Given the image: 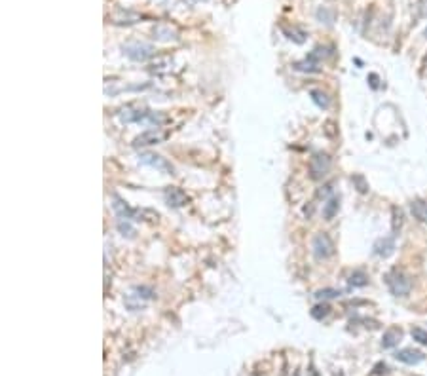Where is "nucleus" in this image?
I'll return each instance as SVG.
<instances>
[{"label":"nucleus","mask_w":427,"mask_h":376,"mask_svg":"<svg viewBox=\"0 0 427 376\" xmlns=\"http://www.w3.org/2000/svg\"><path fill=\"white\" fill-rule=\"evenodd\" d=\"M292 67L296 68V70H300V72H319L321 68H319V63H315V61H311V59H304V61H298V63H294Z\"/></svg>","instance_id":"nucleus-19"},{"label":"nucleus","mask_w":427,"mask_h":376,"mask_svg":"<svg viewBox=\"0 0 427 376\" xmlns=\"http://www.w3.org/2000/svg\"><path fill=\"white\" fill-rule=\"evenodd\" d=\"M190 2H200V0H190Z\"/></svg>","instance_id":"nucleus-31"},{"label":"nucleus","mask_w":427,"mask_h":376,"mask_svg":"<svg viewBox=\"0 0 427 376\" xmlns=\"http://www.w3.org/2000/svg\"><path fill=\"white\" fill-rule=\"evenodd\" d=\"M410 213L414 219L427 224V202L426 200H412L410 202Z\"/></svg>","instance_id":"nucleus-12"},{"label":"nucleus","mask_w":427,"mask_h":376,"mask_svg":"<svg viewBox=\"0 0 427 376\" xmlns=\"http://www.w3.org/2000/svg\"><path fill=\"white\" fill-rule=\"evenodd\" d=\"M426 63H427V55H426Z\"/></svg>","instance_id":"nucleus-32"},{"label":"nucleus","mask_w":427,"mask_h":376,"mask_svg":"<svg viewBox=\"0 0 427 376\" xmlns=\"http://www.w3.org/2000/svg\"><path fill=\"white\" fill-rule=\"evenodd\" d=\"M332 160L326 152H315L309 160V177L313 181H321L323 177H326V173L330 171Z\"/></svg>","instance_id":"nucleus-3"},{"label":"nucleus","mask_w":427,"mask_h":376,"mask_svg":"<svg viewBox=\"0 0 427 376\" xmlns=\"http://www.w3.org/2000/svg\"><path fill=\"white\" fill-rule=\"evenodd\" d=\"M311 249H313V256L317 258V260H326V258H330V256L334 255V241L330 239L328 234H317L313 241H311Z\"/></svg>","instance_id":"nucleus-4"},{"label":"nucleus","mask_w":427,"mask_h":376,"mask_svg":"<svg viewBox=\"0 0 427 376\" xmlns=\"http://www.w3.org/2000/svg\"><path fill=\"white\" fill-rule=\"evenodd\" d=\"M154 38H158V40H177V33L171 29L169 25H158L156 29H154Z\"/></svg>","instance_id":"nucleus-15"},{"label":"nucleus","mask_w":427,"mask_h":376,"mask_svg":"<svg viewBox=\"0 0 427 376\" xmlns=\"http://www.w3.org/2000/svg\"><path fill=\"white\" fill-rule=\"evenodd\" d=\"M403 219H405V215H403V211H401V207H397V205H393L391 207V230H393V236L403 228Z\"/></svg>","instance_id":"nucleus-18"},{"label":"nucleus","mask_w":427,"mask_h":376,"mask_svg":"<svg viewBox=\"0 0 427 376\" xmlns=\"http://www.w3.org/2000/svg\"><path fill=\"white\" fill-rule=\"evenodd\" d=\"M347 283H349L351 287H366V285H368V275L363 272V270H355V272L349 273Z\"/></svg>","instance_id":"nucleus-17"},{"label":"nucleus","mask_w":427,"mask_h":376,"mask_svg":"<svg viewBox=\"0 0 427 376\" xmlns=\"http://www.w3.org/2000/svg\"><path fill=\"white\" fill-rule=\"evenodd\" d=\"M317 17L321 19V23H323V19H325V23L330 25V23L334 21V12H326V8H319V10H317Z\"/></svg>","instance_id":"nucleus-27"},{"label":"nucleus","mask_w":427,"mask_h":376,"mask_svg":"<svg viewBox=\"0 0 427 376\" xmlns=\"http://www.w3.org/2000/svg\"><path fill=\"white\" fill-rule=\"evenodd\" d=\"M309 97H311V101L315 103L319 108H323V110H326V108L330 106L328 95H326L325 91H321V89H311V91H309Z\"/></svg>","instance_id":"nucleus-16"},{"label":"nucleus","mask_w":427,"mask_h":376,"mask_svg":"<svg viewBox=\"0 0 427 376\" xmlns=\"http://www.w3.org/2000/svg\"><path fill=\"white\" fill-rule=\"evenodd\" d=\"M424 36H426V38H427V27H426V31H424Z\"/></svg>","instance_id":"nucleus-30"},{"label":"nucleus","mask_w":427,"mask_h":376,"mask_svg":"<svg viewBox=\"0 0 427 376\" xmlns=\"http://www.w3.org/2000/svg\"><path fill=\"white\" fill-rule=\"evenodd\" d=\"M372 251L376 256H382V258H387L395 253V236H384V238H378L372 245Z\"/></svg>","instance_id":"nucleus-7"},{"label":"nucleus","mask_w":427,"mask_h":376,"mask_svg":"<svg viewBox=\"0 0 427 376\" xmlns=\"http://www.w3.org/2000/svg\"><path fill=\"white\" fill-rule=\"evenodd\" d=\"M410 334H412V338L418 342V344L427 346V331L426 329H422V327H414V329L410 331Z\"/></svg>","instance_id":"nucleus-24"},{"label":"nucleus","mask_w":427,"mask_h":376,"mask_svg":"<svg viewBox=\"0 0 427 376\" xmlns=\"http://www.w3.org/2000/svg\"><path fill=\"white\" fill-rule=\"evenodd\" d=\"M112 209H114V213L118 215V219H122V221H131V219H135L137 215H141V211L131 209L129 205L120 198L118 194H112Z\"/></svg>","instance_id":"nucleus-6"},{"label":"nucleus","mask_w":427,"mask_h":376,"mask_svg":"<svg viewBox=\"0 0 427 376\" xmlns=\"http://www.w3.org/2000/svg\"><path fill=\"white\" fill-rule=\"evenodd\" d=\"M163 133L160 131V129H148V131H144V133H141V135H137L133 139V146L139 148V146H150V145H158V143H162L163 141Z\"/></svg>","instance_id":"nucleus-8"},{"label":"nucleus","mask_w":427,"mask_h":376,"mask_svg":"<svg viewBox=\"0 0 427 376\" xmlns=\"http://www.w3.org/2000/svg\"><path fill=\"white\" fill-rule=\"evenodd\" d=\"M122 50L123 53L131 59V61H135V63H144V61H148L150 57H154V48L150 44H144V42H127L125 46H122Z\"/></svg>","instance_id":"nucleus-2"},{"label":"nucleus","mask_w":427,"mask_h":376,"mask_svg":"<svg viewBox=\"0 0 427 376\" xmlns=\"http://www.w3.org/2000/svg\"><path fill=\"white\" fill-rule=\"evenodd\" d=\"M135 296H139L141 300H150V298H154L156 296V292H154L150 287H146V285H141V287H135V289L131 291Z\"/></svg>","instance_id":"nucleus-23"},{"label":"nucleus","mask_w":427,"mask_h":376,"mask_svg":"<svg viewBox=\"0 0 427 376\" xmlns=\"http://www.w3.org/2000/svg\"><path fill=\"white\" fill-rule=\"evenodd\" d=\"M342 294V291L338 289H332V287H325V289H319V291H315V298L317 300H332V298H338Z\"/></svg>","instance_id":"nucleus-20"},{"label":"nucleus","mask_w":427,"mask_h":376,"mask_svg":"<svg viewBox=\"0 0 427 376\" xmlns=\"http://www.w3.org/2000/svg\"><path fill=\"white\" fill-rule=\"evenodd\" d=\"M378 82H380L378 74H374V72H372V74H368V84H370V87H372V89H378V87H380V84H378Z\"/></svg>","instance_id":"nucleus-28"},{"label":"nucleus","mask_w":427,"mask_h":376,"mask_svg":"<svg viewBox=\"0 0 427 376\" xmlns=\"http://www.w3.org/2000/svg\"><path fill=\"white\" fill-rule=\"evenodd\" d=\"M395 359L401 361V363H405V365H418V363H422V361L426 359V355H424L420 350H414V348H403V350L395 352Z\"/></svg>","instance_id":"nucleus-9"},{"label":"nucleus","mask_w":427,"mask_h":376,"mask_svg":"<svg viewBox=\"0 0 427 376\" xmlns=\"http://www.w3.org/2000/svg\"><path fill=\"white\" fill-rule=\"evenodd\" d=\"M401 338H403V331L399 327H389L384 333V336H382V348L384 350H391V348H395L401 342Z\"/></svg>","instance_id":"nucleus-11"},{"label":"nucleus","mask_w":427,"mask_h":376,"mask_svg":"<svg viewBox=\"0 0 427 376\" xmlns=\"http://www.w3.org/2000/svg\"><path fill=\"white\" fill-rule=\"evenodd\" d=\"M351 183L355 185L359 194H366V192H368V181L365 179V175H361V173H353V175H351Z\"/></svg>","instance_id":"nucleus-21"},{"label":"nucleus","mask_w":427,"mask_h":376,"mask_svg":"<svg viewBox=\"0 0 427 376\" xmlns=\"http://www.w3.org/2000/svg\"><path fill=\"white\" fill-rule=\"evenodd\" d=\"M338 209H340V198H338V196H330L323 204L325 221H332V219L338 215Z\"/></svg>","instance_id":"nucleus-13"},{"label":"nucleus","mask_w":427,"mask_h":376,"mask_svg":"<svg viewBox=\"0 0 427 376\" xmlns=\"http://www.w3.org/2000/svg\"><path fill=\"white\" fill-rule=\"evenodd\" d=\"M139 162L144 164V166H150V167H156V169L163 171V173H167V175H173V173H175V167L171 166L165 158H162L160 154L142 152V154H139Z\"/></svg>","instance_id":"nucleus-5"},{"label":"nucleus","mask_w":427,"mask_h":376,"mask_svg":"<svg viewBox=\"0 0 427 376\" xmlns=\"http://www.w3.org/2000/svg\"><path fill=\"white\" fill-rule=\"evenodd\" d=\"M386 373H387V367L384 363H378L374 367V375H386Z\"/></svg>","instance_id":"nucleus-29"},{"label":"nucleus","mask_w":427,"mask_h":376,"mask_svg":"<svg viewBox=\"0 0 427 376\" xmlns=\"http://www.w3.org/2000/svg\"><path fill=\"white\" fill-rule=\"evenodd\" d=\"M309 313H311V317H313V319L321 321L323 317H326V315L330 313V306H328V304H325V302H323V304H317V306L311 308V312H309Z\"/></svg>","instance_id":"nucleus-22"},{"label":"nucleus","mask_w":427,"mask_h":376,"mask_svg":"<svg viewBox=\"0 0 427 376\" xmlns=\"http://www.w3.org/2000/svg\"><path fill=\"white\" fill-rule=\"evenodd\" d=\"M281 31L285 33V36L292 40L294 44H304L306 42V36L307 34L302 31V29H298V27H289V25H281Z\"/></svg>","instance_id":"nucleus-14"},{"label":"nucleus","mask_w":427,"mask_h":376,"mask_svg":"<svg viewBox=\"0 0 427 376\" xmlns=\"http://www.w3.org/2000/svg\"><path fill=\"white\" fill-rule=\"evenodd\" d=\"M116 228H118V232L122 236H127V238H133V234H135V230H133V226L129 224V221H122V219H120Z\"/></svg>","instance_id":"nucleus-25"},{"label":"nucleus","mask_w":427,"mask_h":376,"mask_svg":"<svg viewBox=\"0 0 427 376\" xmlns=\"http://www.w3.org/2000/svg\"><path fill=\"white\" fill-rule=\"evenodd\" d=\"M384 281L393 296H407L412 291V279L399 268H391L389 272H386Z\"/></svg>","instance_id":"nucleus-1"},{"label":"nucleus","mask_w":427,"mask_h":376,"mask_svg":"<svg viewBox=\"0 0 427 376\" xmlns=\"http://www.w3.org/2000/svg\"><path fill=\"white\" fill-rule=\"evenodd\" d=\"M163 196H165V202H167L169 207H183V205H186L188 202L186 192H184L183 188H177V187L165 188Z\"/></svg>","instance_id":"nucleus-10"},{"label":"nucleus","mask_w":427,"mask_h":376,"mask_svg":"<svg viewBox=\"0 0 427 376\" xmlns=\"http://www.w3.org/2000/svg\"><path fill=\"white\" fill-rule=\"evenodd\" d=\"M326 55H328L326 48H323V46H317L315 50H313L311 53H309V55H307V59H311V61L319 63V59H323V57H326Z\"/></svg>","instance_id":"nucleus-26"}]
</instances>
